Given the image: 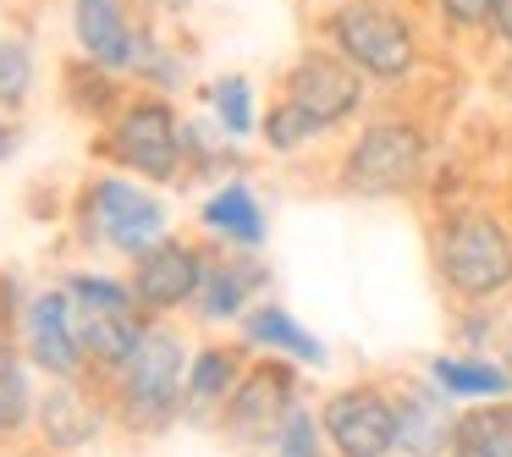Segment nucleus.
I'll return each mask as SVG.
<instances>
[{
    "label": "nucleus",
    "instance_id": "nucleus-1",
    "mask_svg": "<svg viewBox=\"0 0 512 457\" xmlns=\"http://www.w3.org/2000/svg\"><path fill=\"white\" fill-rule=\"evenodd\" d=\"M320 39L364 72L369 89H408L430 61L419 0H331Z\"/></svg>",
    "mask_w": 512,
    "mask_h": 457
},
{
    "label": "nucleus",
    "instance_id": "nucleus-2",
    "mask_svg": "<svg viewBox=\"0 0 512 457\" xmlns=\"http://www.w3.org/2000/svg\"><path fill=\"white\" fill-rule=\"evenodd\" d=\"M435 276L463 309H496L512 292V226L496 210H446L430 232Z\"/></svg>",
    "mask_w": 512,
    "mask_h": 457
},
{
    "label": "nucleus",
    "instance_id": "nucleus-3",
    "mask_svg": "<svg viewBox=\"0 0 512 457\" xmlns=\"http://www.w3.org/2000/svg\"><path fill=\"white\" fill-rule=\"evenodd\" d=\"M430 133L413 116H369L336 160V188L353 199H397L430 171Z\"/></svg>",
    "mask_w": 512,
    "mask_h": 457
},
{
    "label": "nucleus",
    "instance_id": "nucleus-4",
    "mask_svg": "<svg viewBox=\"0 0 512 457\" xmlns=\"http://www.w3.org/2000/svg\"><path fill=\"white\" fill-rule=\"evenodd\" d=\"M100 149L122 171L155 182V188L177 182L182 171L193 166L188 160V122L177 116L171 94H155V89L122 100V111H116L111 122H105V133H100Z\"/></svg>",
    "mask_w": 512,
    "mask_h": 457
},
{
    "label": "nucleus",
    "instance_id": "nucleus-5",
    "mask_svg": "<svg viewBox=\"0 0 512 457\" xmlns=\"http://www.w3.org/2000/svg\"><path fill=\"white\" fill-rule=\"evenodd\" d=\"M188 402V347L171 331H149L116 369V419L138 435H160Z\"/></svg>",
    "mask_w": 512,
    "mask_h": 457
},
{
    "label": "nucleus",
    "instance_id": "nucleus-6",
    "mask_svg": "<svg viewBox=\"0 0 512 457\" xmlns=\"http://www.w3.org/2000/svg\"><path fill=\"white\" fill-rule=\"evenodd\" d=\"M67 292H72V320H78L83 358L116 375L133 358V347L149 336V320H144L149 309L138 303L133 281L100 276V270H78V276H67Z\"/></svg>",
    "mask_w": 512,
    "mask_h": 457
},
{
    "label": "nucleus",
    "instance_id": "nucleus-7",
    "mask_svg": "<svg viewBox=\"0 0 512 457\" xmlns=\"http://www.w3.org/2000/svg\"><path fill=\"white\" fill-rule=\"evenodd\" d=\"M83 226H89L94 243L138 259L144 248H155L160 237H166L171 210L144 177H133V171H111V177H94L89 188H83Z\"/></svg>",
    "mask_w": 512,
    "mask_h": 457
},
{
    "label": "nucleus",
    "instance_id": "nucleus-8",
    "mask_svg": "<svg viewBox=\"0 0 512 457\" xmlns=\"http://www.w3.org/2000/svg\"><path fill=\"white\" fill-rule=\"evenodd\" d=\"M281 100H292L325 138H331V133H342V127H353L358 116H364L369 83H364V72H358L353 61L336 56V50L320 39V45H309L287 67V78H281Z\"/></svg>",
    "mask_w": 512,
    "mask_h": 457
},
{
    "label": "nucleus",
    "instance_id": "nucleus-9",
    "mask_svg": "<svg viewBox=\"0 0 512 457\" xmlns=\"http://www.w3.org/2000/svg\"><path fill=\"white\" fill-rule=\"evenodd\" d=\"M292 408H298V369L287 358H265V364L243 369L232 402L221 408V424L237 446H270Z\"/></svg>",
    "mask_w": 512,
    "mask_h": 457
},
{
    "label": "nucleus",
    "instance_id": "nucleus-10",
    "mask_svg": "<svg viewBox=\"0 0 512 457\" xmlns=\"http://www.w3.org/2000/svg\"><path fill=\"white\" fill-rule=\"evenodd\" d=\"M325 441L336 457H391L397 452V397L380 386H342L320 408Z\"/></svg>",
    "mask_w": 512,
    "mask_h": 457
},
{
    "label": "nucleus",
    "instance_id": "nucleus-11",
    "mask_svg": "<svg viewBox=\"0 0 512 457\" xmlns=\"http://www.w3.org/2000/svg\"><path fill=\"white\" fill-rule=\"evenodd\" d=\"M72 39H78V56H89L94 67H111L122 78H138V61L149 50V28L127 12V0H72Z\"/></svg>",
    "mask_w": 512,
    "mask_h": 457
},
{
    "label": "nucleus",
    "instance_id": "nucleus-12",
    "mask_svg": "<svg viewBox=\"0 0 512 457\" xmlns=\"http://www.w3.org/2000/svg\"><path fill=\"white\" fill-rule=\"evenodd\" d=\"M23 342H28V358H34L50 380H78L83 375V342H78V320H72V292L67 287H50V292H34V298H28Z\"/></svg>",
    "mask_w": 512,
    "mask_h": 457
},
{
    "label": "nucleus",
    "instance_id": "nucleus-13",
    "mask_svg": "<svg viewBox=\"0 0 512 457\" xmlns=\"http://www.w3.org/2000/svg\"><path fill=\"white\" fill-rule=\"evenodd\" d=\"M204 287V254L182 237H160L155 248L133 259V292L149 314H166V309H182L193 303Z\"/></svg>",
    "mask_w": 512,
    "mask_h": 457
},
{
    "label": "nucleus",
    "instance_id": "nucleus-14",
    "mask_svg": "<svg viewBox=\"0 0 512 457\" xmlns=\"http://www.w3.org/2000/svg\"><path fill=\"white\" fill-rule=\"evenodd\" d=\"M457 419L446 391L435 386H402L397 391V452L402 457H452L457 441Z\"/></svg>",
    "mask_w": 512,
    "mask_h": 457
},
{
    "label": "nucleus",
    "instance_id": "nucleus-15",
    "mask_svg": "<svg viewBox=\"0 0 512 457\" xmlns=\"http://www.w3.org/2000/svg\"><path fill=\"white\" fill-rule=\"evenodd\" d=\"M199 221L204 232H215L226 248H237V254H254V248H265V204H259V193L248 188L243 177L221 182V188H210V199L199 204Z\"/></svg>",
    "mask_w": 512,
    "mask_h": 457
},
{
    "label": "nucleus",
    "instance_id": "nucleus-16",
    "mask_svg": "<svg viewBox=\"0 0 512 457\" xmlns=\"http://www.w3.org/2000/svg\"><path fill=\"white\" fill-rule=\"evenodd\" d=\"M34 424L56 452H78V446H89L94 435H100V408L78 391V380H56V386L39 397Z\"/></svg>",
    "mask_w": 512,
    "mask_h": 457
},
{
    "label": "nucleus",
    "instance_id": "nucleus-17",
    "mask_svg": "<svg viewBox=\"0 0 512 457\" xmlns=\"http://www.w3.org/2000/svg\"><path fill=\"white\" fill-rule=\"evenodd\" d=\"M259 287H265V270L254 259H204V287L193 309L204 320H237V314H248V298Z\"/></svg>",
    "mask_w": 512,
    "mask_h": 457
},
{
    "label": "nucleus",
    "instance_id": "nucleus-18",
    "mask_svg": "<svg viewBox=\"0 0 512 457\" xmlns=\"http://www.w3.org/2000/svg\"><path fill=\"white\" fill-rule=\"evenodd\" d=\"M243 336L254 347H265V353H281V358H292V364H314V369H325V342L314 331H303L298 320H292L287 309H276V303H265V309H248L243 314Z\"/></svg>",
    "mask_w": 512,
    "mask_h": 457
},
{
    "label": "nucleus",
    "instance_id": "nucleus-19",
    "mask_svg": "<svg viewBox=\"0 0 512 457\" xmlns=\"http://www.w3.org/2000/svg\"><path fill=\"white\" fill-rule=\"evenodd\" d=\"M237 380H243V358L232 347H204V353L188 358V402L182 408L193 419H210V413H221L232 402Z\"/></svg>",
    "mask_w": 512,
    "mask_h": 457
},
{
    "label": "nucleus",
    "instance_id": "nucleus-20",
    "mask_svg": "<svg viewBox=\"0 0 512 457\" xmlns=\"http://www.w3.org/2000/svg\"><path fill=\"white\" fill-rule=\"evenodd\" d=\"M61 94H67V111L72 116H89V122H111L122 111V72L111 67H94L89 56H78L67 72H61Z\"/></svg>",
    "mask_w": 512,
    "mask_h": 457
},
{
    "label": "nucleus",
    "instance_id": "nucleus-21",
    "mask_svg": "<svg viewBox=\"0 0 512 457\" xmlns=\"http://www.w3.org/2000/svg\"><path fill=\"white\" fill-rule=\"evenodd\" d=\"M430 380L446 397H474V402L512 397V369L490 364V358H430Z\"/></svg>",
    "mask_w": 512,
    "mask_h": 457
},
{
    "label": "nucleus",
    "instance_id": "nucleus-22",
    "mask_svg": "<svg viewBox=\"0 0 512 457\" xmlns=\"http://www.w3.org/2000/svg\"><path fill=\"white\" fill-rule=\"evenodd\" d=\"M204 100H210L215 127H221L232 144H243V138L259 133V94H254V83H248L243 72H226V78H215Z\"/></svg>",
    "mask_w": 512,
    "mask_h": 457
},
{
    "label": "nucleus",
    "instance_id": "nucleus-23",
    "mask_svg": "<svg viewBox=\"0 0 512 457\" xmlns=\"http://www.w3.org/2000/svg\"><path fill=\"white\" fill-rule=\"evenodd\" d=\"M34 408H39V397H34L23 353L12 342H0V441L6 435H23L34 424Z\"/></svg>",
    "mask_w": 512,
    "mask_h": 457
},
{
    "label": "nucleus",
    "instance_id": "nucleus-24",
    "mask_svg": "<svg viewBox=\"0 0 512 457\" xmlns=\"http://www.w3.org/2000/svg\"><path fill=\"white\" fill-rule=\"evenodd\" d=\"M452 457H512V408H479L457 419Z\"/></svg>",
    "mask_w": 512,
    "mask_h": 457
},
{
    "label": "nucleus",
    "instance_id": "nucleus-25",
    "mask_svg": "<svg viewBox=\"0 0 512 457\" xmlns=\"http://www.w3.org/2000/svg\"><path fill=\"white\" fill-rule=\"evenodd\" d=\"M259 138H265L270 155H298V149L320 144L325 133L292 100H276V105H265V111H259Z\"/></svg>",
    "mask_w": 512,
    "mask_h": 457
},
{
    "label": "nucleus",
    "instance_id": "nucleus-26",
    "mask_svg": "<svg viewBox=\"0 0 512 457\" xmlns=\"http://www.w3.org/2000/svg\"><path fill=\"white\" fill-rule=\"evenodd\" d=\"M34 83H39L34 45L17 39V34H0V111H23Z\"/></svg>",
    "mask_w": 512,
    "mask_h": 457
},
{
    "label": "nucleus",
    "instance_id": "nucleus-27",
    "mask_svg": "<svg viewBox=\"0 0 512 457\" xmlns=\"http://www.w3.org/2000/svg\"><path fill=\"white\" fill-rule=\"evenodd\" d=\"M496 6L501 0H430V12L446 39H490Z\"/></svg>",
    "mask_w": 512,
    "mask_h": 457
},
{
    "label": "nucleus",
    "instance_id": "nucleus-28",
    "mask_svg": "<svg viewBox=\"0 0 512 457\" xmlns=\"http://www.w3.org/2000/svg\"><path fill=\"white\" fill-rule=\"evenodd\" d=\"M270 452H276V457H325V424H320V413H309L298 402V408L281 419Z\"/></svg>",
    "mask_w": 512,
    "mask_h": 457
},
{
    "label": "nucleus",
    "instance_id": "nucleus-29",
    "mask_svg": "<svg viewBox=\"0 0 512 457\" xmlns=\"http://www.w3.org/2000/svg\"><path fill=\"white\" fill-rule=\"evenodd\" d=\"M17 149H23V127L12 122V111H0V166H6Z\"/></svg>",
    "mask_w": 512,
    "mask_h": 457
},
{
    "label": "nucleus",
    "instance_id": "nucleus-30",
    "mask_svg": "<svg viewBox=\"0 0 512 457\" xmlns=\"http://www.w3.org/2000/svg\"><path fill=\"white\" fill-rule=\"evenodd\" d=\"M490 39H496V45L512 56V0H501V6H496V23H490Z\"/></svg>",
    "mask_w": 512,
    "mask_h": 457
},
{
    "label": "nucleus",
    "instance_id": "nucleus-31",
    "mask_svg": "<svg viewBox=\"0 0 512 457\" xmlns=\"http://www.w3.org/2000/svg\"><path fill=\"white\" fill-rule=\"evenodd\" d=\"M501 364L512 369V325H507V331H501Z\"/></svg>",
    "mask_w": 512,
    "mask_h": 457
}]
</instances>
